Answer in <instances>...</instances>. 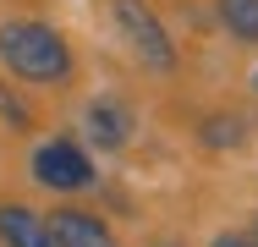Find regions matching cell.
Returning a JSON list of instances; mask_svg holds the SVG:
<instances>
[{
  "label": "cell",
  "instance_id": "6da1fadb",
  "mask_svg": "<svg viewBox=\"0 0 258 247\" xmlns=\"http://www.w3.org/2000/svg\"><path fill=\"white\" fill-rule=\"evenodd\" d=\"M0 60L11 77L39 83V88H60L72 83V44L55 33L50 22H0Z\"/></svg>",
  "mask_w": 258,
  "mask_h": 247
},
{
  "label": "cell",
  "instance_id": "7a4b0ae2",
  "mask_svg": "<svg viewBox=\"0 0 258 247\" xmlns=\"http://www.w3.org/2000/svg\"><path fill=\"white\" fill-rule=\"evenodd\" d=\"M110 22H115V33L126 39V49L149 72H170L176 66V44H170L165 22L149 11V0H110Z\"/></svg>",
  "mask_w": 258,
  "mask_h": 247
},
{
  "label": "cell",
  "instance_id": "3957f363",
  "mask_svg": "<svg viewBox=\"0 0 258 247\" xmlns=\"http://www.w3.org/2000/svg\"><path fill=\"white\" fill-rule=\"evenodd\" d=\"M28 170L50 193H88L94 187V159H88V148L77 143V138H44V143L33 148Z\"/></svg>",
  "mask_w": 258,
  "mask_h": 247
},
{
  "label": "cell",
  "instance_id": "277c9868",
  "mask_svg": "<svg viewBox=\"0 0 258 247\" xmlns=\"http://www.w3.org/2000/svg\"><path fill=\"white\" fill-rule=\"evenodd\" d=\"M132 104L126 99H110V94H99V99H88L83 104V143L88 148H104V154H121V148L132 143Z\"/></svg>",
  "mask_w": 258,
  "mask_h": 247
},
{
  "label": "cell",
  "instance_id": "5b68a950",
  "mask_svg": "<svg viewBox=\"0 0 258 247\" xmlns=\"http://www.w3.org/2000/svg\"><path fill=\"white\" fill-rule=\"evenodd\" d=\"M44 220H50L55 247H121V242H115V231L104 225L99 214H88V209L60 203V209H55V214H44Z\"/></svg>",
  "mask_w": 258,
  "mask_h": 247
},
{
  "label": "cell",
  "instance_id": "8992f818",
  "mask_svg": "<svg viewBox=\"0 0 258 247\" xmlns=\"http://www.w3.org/2000/svg\"><path fill=\"white\" fill-rule=\"evenodd\" d=\"M0 242L6 247H55L50 220L33 214L28 203H0Z\"/></svg>",
  "mask_w": 258,
  "mask_h": 247
},
{
  "label": "cell",
  "instance_id": "52a82bcc",
  "mask_svg": "<svg viewBox=\"0 0 258 247\" xmlns=\"http://www.w3.org/2000/svg\"><path fill=\"white\" fill-rule=\"evenodd\" d=\"M220 22H225L231 39L258 44V0H220Z\"/></svg>",
  "mask_w": 258,
  "mask_h": 247
},
{
  "label": "cell",
  "instance_id": "ba28073f",
  "mask_svg": "<svg viewBox=\"0 0 258 247\" xmlns=\"http://www.w3.org/2000/svg\"><path fill=\"white\" fill-rule=\"evenodd\" d=\"M204 143L209 148H242L247 143V121H242V115H209L204 121Z\"/></svg>",
  "mask_w": 258,
  "mask_h": 247
},
{
  "label": "cell",
  "instance_id": "9c48e42d",
  "mask_svg": "<svg viewBox=\"0 0 258 247\" xmlns=\"http://www.w3.org/2000/svg\"><path fill=\"white\" fill-rule=\"evenodd\" d=\"M0 115H6V127H11V132H28V121H33V115H28V104L11 94L6 83H0Z\"/></svg>",
  "mask_w": 258,
  "mask_h": 247
},
{
  "label": "cell",
  "instance_id": "30bf717a",
  "mask_svg": "<svg viewBox=\"0 0 258 247\" xmlns=\"http://www.w3.org/2000/svg\"><path fill=\"white\" fill-rule=\"evenodd\" d=\"M209 247H258L247 231H220V236H209Z\"/></svg>",
  "mask_w": 258,
  "mask_h": 247
},
{
  "label": "cell",
  "instance_id": "8fae6325",
  "mask_svg": "<svg viewBox=\"0 0 258 247\" xmlns=\"http://www.w3.org/2000/svg\"><path fill=\"white\" fill-rule=\"evenodd\" d=\"M247 236H253V242H258V214H253V231H247Z\"/></svg>",
  "mask_w": 258,
  "mask_h": 247
},
{
  "label": "cell",
  "instance_id": "7c38bea8",
  "mask_svg": "<svg viewBox=\"0 0 258 247\" xmlns=\"http://www.w3.org/2000/svg\"><path fill=\"white\" fill-rule=\"evenodd\" d=\"M154 247H181V242H154Z\"/></svg>",
  "mask_w": 258,
  "mask_h": 247
},
{
  "label": "cell",
  "instance_id": "4fadbf2b",
  "mask_svg": "<svg viewBox=\"0 0 258 247\" xmlns=\"http://www.w3.org/2000/svg\"><path fill=\"white\" fill-rule=\"evenodd\" d=\"M253 88H258V72H253Z\"/></svg>",
  "mask_w": 258,
  "mask_h": 247
}]
</instances>
